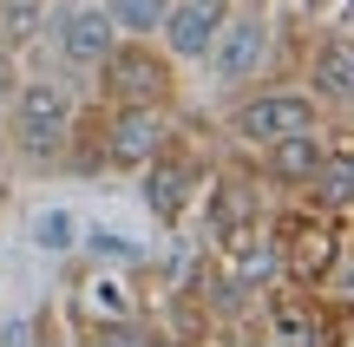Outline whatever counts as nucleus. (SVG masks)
I'll return each instance as SVG.
<instances>
[{
	"label": "nucleus",
	"instance_id": "f257e3e1",
	"mask_svg": "<svg viewBox=\"0 0 354 347\" xmlns=\"http://www.w3.org/2000/svg\"><path fill=\"white\" fill-rule=\"evenodd\" d=\"M269 236L282 256V282L295 288H354V217H322L302 197H276L269 204Z\"/></svg>",
	"mask_w": 354,
	"mask_h": 347
},
{
	"label": "nucleus",
	"instance_id": "f03ea898",
	"mask_svg": "<svg viewBox=\"0 0 354 347\" xmlns=\"http://www.w3.org/2000/svg\"><path fill=\"white\" fill-rule=\"evenodd\" d=\"M328 118L335 112L295 72H263V79H250V86L223 92V118H216V131H223V144H236V151H256V144H269V138L315 131V125H328Z\"/></svg>",
	"mask_w": 354,
	"mask_h": 347
},
{
	"label": "nucleus",
	"instance_id": "7ed1b4c3",
	"mask_svg": "<svg viewBox=\"0 0 354 347\" xmlns=\"http://www.w3.org/2000/svg\"><path fill=\"white\" fill-rule=\"evenodd\" d=\"M73 105L79 92L66 79L46 72H26L7 99V151H13V177H59V157H66V125H73Z\"/></svg>",
	"mask_w": 354,
	"mask_h": 347
},
{
	"label": "nucleus",
	"instance_id": "20e7f679",
	"mask_svg": "<svg viewBox=\"0 0 354 347\" xmlns=\"http://www.w3.org/2000/svg\"><path fill=\"white\" fill-rule=\"evenodd\" d=\"M92 99L105 105H165V112H184V66L171 59L158 39L118 33L112 46L92 66Z\"/></svg>",
	"mask_w": 354,
	"mask_h": 347
},
{
	"label": "nucleus",
	"instance_id": "39448f33",
	"mask_svg": "<svg viewBox=\"0 0 354 347\" xmlns=\"http://www.w3.org/2000/svg\"><path fill=\"white\" fill-rule=\"evenodd\" d=\"M210 144L197 138V125H184V112H177V131L165 138V151L145 157L131 177H138V204L151 210L158 230H184L190 217H197V190H203V170H210Z\"/></svg>",
	"mask_w": 354,
	"mask_h": 347
},
{
	"label": "nucleus",
	"instance_id": "423d86ee",
	"mask_svg": "<svg viewBox=\"0 0 354 347\" xmlns=\"http://www.w3.org/2000/svg\"><path fill=\"white\" fill-rule=\"evenodd\" d=\"M269 184L256 177L250 151H216L210 170H203V190H197V223H203V243H223V236H243L269 217Z\"/></svg>",
	"mask_w": 354,
	"mask_h": 347
},
{
	"label": "nucleus",
	"instance_id": "0eeeda50",
	"mask_svg": "<svg viewBox=\"0 0 354 347\" xmlns=\"http://www.w3.org/2000/svg\"><path fill=\"white\" fill-rule=\"evenodd\" d=\"M342 144H354L348 118H328V125H315V131H289V138L256 144L250 164H256V177L269 184V197H295L302 184H315V170L328 164Z\"/></svg>",
	"mask_w": 354,
	"mask_h": 347
},
{
	"label": "nucleus",
	"instance_id": "6e6552de",
	"mask_svg": "<svg viewBox=\"0 0 354 347\" xmlns=\"http://www.w3.org/2000/svg\"><path fill=\"white\" fill-rule=\"evenodd\" d=\"M203 66H210L216 92H236L250 79L276 72V20L269 13H250V7H230L216 39H210V52H203Z\"/></svg>",
	"mask_w": 354,
	"mask_h": 347
},
{
	"label": "nucleus",
	"instance_id": "1a4fd4ad",
	"mask_svg": "<svg viewBox=\"0 0 354 347\" xmlns=\"http://www.w3.org/2000/svg\"><path fill=\"white\" fill-rule=\"evenodd\" d=\"M158 282L145 269H105V262H73L66 275V315L73 321H118V315H151Z\"/></svg>",
	"mask_w": 354,
	"mask_h": 347
},
{
	"label": "nucleus",
	"instance_id": "9d476101",
	"mask_svg": "<svg viewBox=\"0 0 354 347\" xmlns=\"http://www.w3.org/2000/svg\"><path fill=\"white\" fill-rule=\"evenodd\" d=\"M295 79H302L335 118H348V105H354V39H348V20H315L302 59H295Z\"/></svg>",
	"mask_w": 354,
	"mask_h": 347
},
{
	"label": "nucleus",
	"instance_id": "9b49d317",
	"mask_svg": "<svg viewBox=\"0 0 354 347\" xmlns=\"http://www.w3.org/2000/svg\"><path fill=\"white\" fill-rule=\"evenodd\" d=\"M39 39H53V52H59L66 72H92L99 52L118 39V26H112V13H105L99 0H53L46 33H39Z\"/></svg>",
	"mask_w": 354,
	"mask_h": 347
},
{
	"label": "nucleus",
	"instance_id": "f8f14e48",
	"mask_svg": "<svg viewBox=\"0 0 354 347\" xmlns=\"http://www.w3.org/2000/svg\"><path fill=\"white\" fill-rule=\"evenodd\" d=\"M171 131H177V112H165V105H105V157H112V177H131L145 157H158Z\"/></svg>",
	"mask_w": 354,
	"mask_h": 347
},
{
	"label": "nucleus",
	"instance_id": "ddd939ff",
	"mask_svg": "<svg viewBox=\"0 0 354 347\" xmlns=\"http://www.w3.org/2000/svg\"><path fill=\"white\" fill-rule=\"evenodd\" d=\"M210 262H216L223 275H236L243 288H269V282H282V256H276V236H269V223H256V230H243V236L210 243Z\"/></svg>",
	"mask_w": 354,
	"mask_h": 347
},
{
	"label": "nucleus",
	"instance_id": "4468645a",
	"mask_svg": "<svg viewBox=\"0 0 354 347\" xmlns=\"http://www.w3.org/2000/svg\"><path fill=\"white\" fill-rule=\"evenodd\" d=\"M59 177H112V157H105V99H79L73 125H66V157Z\"/></svg>",
	"mask_w": 354,
	"mask_h": 347
},
{
	"label": "nucleus",
	"instance_id": "2eb2a0df",
	"mask_svg": "<svg viewBox=\"0 0 354 347\" xmlns=\"http://www.w3.org/2000/svg\"><path fill=\"white\" fill-rule=\"evenodd\" d=\"M216 26H223V13L197 7V0H171L165 20H158V46H165L177 66H203V52H210Z\"/></svg>",
	"mask_w": 354,
	"mask_h": 347
},
{
	"label": "nucleus",
	"instance_id": "dca6fc26",
	"mask_svg": "<svg viewBox=\"0 0 354 347\" xmlns=\"http://www.w3.org/2000/svg\"><path fill=\"white\" fill-rule=\"evenodd\" d=\"M295 197H302L308 210H322V217H354V144H342V151L315 170V184H302Z\"/></svg>",
	"mask_w": 354,
	"mask_h": 347
},
{
	"label": "nucleus",
	"instance_id": "f3484780",
	"mask_svg": "<svg viewBox=\"0 0 354 347\" xmlns=\"http://www.w3.org/2000/svg\"><path fill=\"white\" fill-rule=\"evenodd\" d=\"M46 13H53V0H0V46L26 59L46 33Z\"/></svg>",
	"mask_w": 354,
	"mask_h": 347
},
{
	"label": "nucleus",
	"instance_id": "a211bd4d",
	"mask_svg": "<svg viewBox=\"0 0 354 347\" xmlns=\"http://www.w3.org/2000/svg\"><path fill=\"white\" fill-rule=\"evenodd\" d=\"M105 13H112L118 33H138V39H158V20H165L171 0H99Z\"/></svg>",
	"mask_w": 354,
	"mask_h": 347
},
{
	"label": "nucleus",
	"instance_id": "6ab92c4d",
	"mask_svg": "<svg viewBox=\"0 0 354 347\" xmlns=\"http://www.w3.org/2000/svg\"><path fill=\"white\" fill-rule=\"evenodd\" d=\"M86 262H105V269H145V249L138 243H125V236H105V230H92L86 236Z\"/></svg>",
	"mask_w": 354,
	"mask_h": 347
},
{
	"label": "nucleus",
	"instance_id": "aec40b11",
	"mask_svg": "<svg viewBox=\"0 0 354 347\" xmlns=\"http://www.w3.org/2000/svg\"><path fill=\"white\" fill-rule=\"evenodd\" d=\"M20 79H26V59H20V52H7V46H0V105L13 99V86H20Z\"/></svg>",
	"mask_w": 354,
	"mask_h": 347
},
{
	"label": "nucleus",
	"instance_id": "412c9836",
	"mask_svg": "<svg viewBox=\"0 0 354 347\" xmlns=\"http://www.w3.org/2000/svg\"><path fill=\"white\" fill-rule=\"evenodd\" d=\"M66 236H73V230H66V217H46V223H39V243H66Z\"/></svg>",
	"mask_w": 354,
	"mask_h": 347
},
{
	"label": "nucleus",
	"instance_id": "4be33fe9",
	"mask_svg": "<svg viewBox=\"0 0 354 347\" xmlns=\"http://www.w3.org/2000/svg\"><path fill=\"white\" fill-rule=\"evenodd\" d=\"M230 7H250V13H276L282 0H230Z\"/></svg>",
	"mask_w": 354,
	"mask_h": 347
},
{
	"label": "nucleus",
	"instance_id": "5701e85b",
	"mask_svg": "<svg viewBox=\"0 0 354 347\" xmlns=\"http://www.w3.org/2000/svg\"><path fill=\"white\" fill-rule=\"evenodd\" d=\"M13 197V164H0V204Z\"/></svg>",
	"mask_w": 354,
	"mask_h": 347
},
{
	"label": "nucleus",
	"instance_id": "b1692460",
	"mask_svg": "<svg viewBox=\"0 0 354 347\" xmlns=\"http://www.w3.org/2000/svg\"><path fill=\"white\" fill-rule=\"evenodd\" d=\"M197 7H210V13H230V0H197Z\"/></svg>",
	"mask_w": 354,
	"mask_h": 347
}]
</instances>
